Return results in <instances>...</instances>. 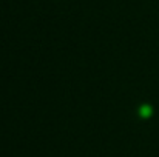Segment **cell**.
<instances>
[{"mask_svg":"<svg viewBox=\"0 0 159 157\" xmlns=\"http://www.w3.org/2000/svg\"><path fill=\"white\" fill-rule=\"evenodd\" d=\"M141 116L142 117H147V116H150V106H141Z\"/></svg>","mask_w":159,"mask_h":157,"instance_id":"6da1fadb","label":"cell"}]
</instances>
